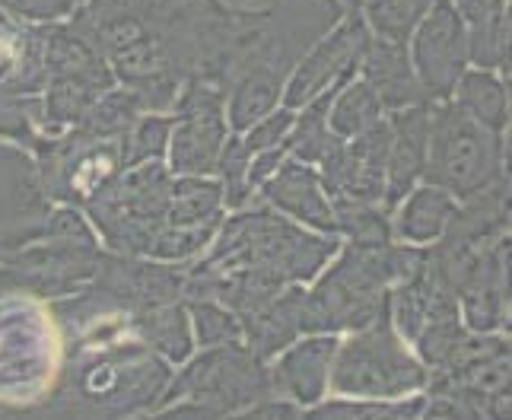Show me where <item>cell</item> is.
<instances>
[{"label":"cell","instance_id":"6da1fadb","mask_svg":"<svg viewBox=\"0 0 512 420\" xmlns=\"http://www.w3.org/2000/svg\"><path fill=\"white\" fill-rule=\"evenodd\" d=\"M175 366L140 341L128 315H102L64 335V360L39 417H150Z\"/></svg>","mask_w":512,"mask_h":420},{"label":"cell","instance_id":"7a4b0ae2","mask_svg":"<svg viewBox=\"0 0 512 420\" xmlns=\"http://www.w3.org/2000/svg\"><path fill=\"white\" fill-rule=\"evenodd\" d=\"M423 258V245L382 242L357 245L341 242L328 265L306 284L303 335H350L376 322L388 309V290L411 274Z\"/></svg>","mask_w":512,"mask_h":420},{"label":"cell","instance_id":"3957f363","mask_svg":"<svg viewBox=\"0 0 512 420\" xmlns=\"http://www.w3.org/2000/svg\"><path fill=\"white\" fill-rule=\"evenodd\" d=\"M341 249V236L312 233L280 210L252 198L239 210H226L214 239L194 261L204 271H261L280 284H309L331 255Z\"/></svg>","mask_w":512,"mask_h":420},{"label":"cell","instance_id":"277c9868","mask_svg":"<svg viewBox=\"0 0 512 420\" xmlns=\"http://www.w3.org/2000/svg\"><path fill=\"white\" fill-rule=\"evenodd\" d=\"M64 360V335L48 300L0 284V405L7 417H39Z\"/></svg>","mask_w":512,"mask_h":420},{"label":"cell","instance_id":"5b68a950","mask_svg":"<svg viewBox=\"0 0 512 420\" xmlns=\"http://www.w3.org/2000/svg\"><path fill=\"white\" fill-rule=\"evenodd\" d=\"M500 179H509V131H490L452 99L430 102L427 166L420 182L465 201Z\"/></svg>","mask_w":512,"mask_h":420},{"label":"cell","instance_id":"8992f818","mask_svg":"<svg viewBox=\"0 0 512 420\" xmlns=\"http://www.w3.org/2000/svg\"><path fill=\"white\" fill-rule=\"evenodd\" d=\"M427 366L404 341L388 309L360 331L341 335L331 360L328 395L347 398H408L427 389Z\"/></svg>","mask_w":512,"mask_h":420},{"label":"cell","instance_id":"52a82bcc","mask_svg":"<svg viewBox=\"0 0 512 420\" xmlns=\"http://www.w3.org/2000/svg\"><path fill=\"white\" fill-rule=\"evenodd\" d=\"M268 395H271L268 360L252 354L242 341H233V344L201 347V354H191L182 366H175L160 408L175 398H191L201 408H207L210 417H242L255 401Z\"/></svg>","mask_w":512,"mask_h":420},{"label":"cell","instance_id":"ba28073f","mask_svg":"<svg viewBox=\"0 0 512 420\" xmlns=\"http://www.w3.org/2000/svg\"><path fill=\"white\" fill-rule=\"evenodd\" d=\"M29 153L35 160V169H39L45 198L51 204L83 207L125 169L121 137H90L77 128H67L61 134H42L39 144Z\"/></svg>","mask_w":512,"mask_h":420},{"label":"cell","instance_id":"9c48e42d","mask_svg":"<svg viewBox=\"0 0 512 420\" xmlns=\"http://www.w3.org/2000/svg\"><path fill=\"white\" fill-rule=\"evenodd\" d=\"M102 252V242L35 236L32 242L0 258V277L10 287H20L39 300H64V296L90 284Z\"/></svg>","mask_w":512,"mask_h":420},{"label":"cell","instance_id":"30bf717a","mask_svg":"<svg viewBox=\"0 0 512 420\" xmlns=\"http://www.w3.org/2000/svg\"><path fill=\"white\" fill-rule=\"evenodd\" d=\"M172 131L166 166L172 175H214L217 156L229 134L226 90L210 80H185L172 102Z\"/></svg>","mask_w":512,"mask_h":420},{"label":"cell","instance_id":"8fae6325","mask_svg":"<svg viewBox=\"0 0 512 420\" xmlns=\"http://www.w3.org/2000/svg\"><path fill=\"white\" fill-rule=\"evenodd\" d=\"M366 42H369V29L363 23L360 10H344L341 20L325 35H319V39L303 51V58L293 64L284 83L280 105L296 112L319 93H325L328 86L357 77Z\"/></svg>","mask_w":512,"mask_h":420},{"label":"cell","instance_id":"7c38bea8","mask_svg":"<svg viewBox=\"0 0 512 420\" xmlns=\"http://www.w3.org/2000/svg\"><path fill=\"white\" fill-rule=\"evenodd\" d=\"M408 55L414 74L423 86L427 102H443L452 96L458 77L471 67L468 61V26L458 16L452 0H436L430 13L408 39Z\"/></svg>","mask_w":512,"mask_h":420},{"label":"cell","instance_id":"4fadbf2b","mask_svg":"<svg viewBox=\"0 0 512 420\" xmlns=\"http://www.w3.org/2000/svg\"><path fill=\"white\" fill-rule=\"evenodd\" d=\"M51 201L45 198L32 153L0 140V252L42 236Z\"/></svg>","mask_w":512,"mask_h":420},{"label":"cell","instance_id":"5bb4252c","mask_svg":"<svg viewBox=\"0 0 512 420\" xmlns=\"http://www.w3.org/2000/svg\"><path fill=\"white\" fill-rule=\"evenodd\" d=\"M458 315L471 331H509V236L487 242L455 284Z\"/></svg>","mask_w":512,"mask_h":420},{"label":"cell","instance_id":"9a60e30c","mask_svg":"<svg viewBox=\"0 0 512 420\" xmlns=\"http://www.w3.org/2000/svg\"><path fill=\"white\" fill-rule=\"evenodd\" d=\"M341 335H299L293 344H287L277 357L268 360V379H271V395H280L303 408V414L319 405L328 395V376H331V360L338 350Z\"/></svg>","mask_w":512,"mask_h":420},{"label":"cell","instance_id":"2e32d148","mask_svg":"<svg viewBox=\"0 0 512 420\" xmlns=\"http://www.w3.org/2000/svg\"><path fill=\"white\" fill-rule=\"evenodd\" d=\"M255 198L268 207L280 210L284 217L296 220L312 233L338 236V217H334V204L322 185V175L315 166L287 160L277 166L271 179H264L255 191Z\"/></svg>","mask_w":512,"mask_h":420},{"label":"cell","instance_id":"e0dca14e","mask_svg":"<svg viewBox=\"0 0 512 420\" xmlns=\"http://www.w3.org/2000/svg\"><path fill=\"white\" fill-rule=\"evenodd\" d=\"M388 160H385V210L392 214L398 201L423 179L430 137V102L388 112Z\"/></svg>","mask_w":512,"mask_h":420},{"label":"cell","instance_id":"ac0fdd59","mask_svg":"<svg viewBox=\"0 0 512 420\" xmlns=\"http://www.w3.org/2000/svg\"><path fill=\"white\" fill-rule=\"evenodd\" d=\"M360 77L373 86L385 115L408 109V105H423V86L414 74V64L408 55V45L404 42H388L379 35L369 32V42L360 61Z\"/></svg>","mask_w":512,"mask_h":420},{"label":"cell","instance_id":"d6986e66","mask_svg":"<svg viewBox=\"0 0 512 420\" xmlns=\"http://www.w3.org/2000/svg\"><path fill=\"white\" fill-rule=\"evenodd\" d=\"M303 296H306V284H290L274 300L239 315L242 344L261 360L277 357L287 344H293L303 335Z\"/></svg>","mask_w":512,"mask_h":420},{"label":"cell","instance_id":"ffe728a7","mask_svg":"<svg viewBox=\"0 0 512 420\" xmlns=\"http://www.w3.org/2000/svg\"><path fill=\"white\" fill-rule=\"evenodd\" d=\"M455 207H458V201L446 188L430 185V182H417L392 210V236L398 242L430 245L446 233Z\"/></svg>","mask_w":512,"mask_h":420},{"label":"cell","instance_id":"44dd1931","mask_svg":"<svg viewBox=\"0 0 512 420\" xmlns=\"http://www.w3.org/2000/svg\"><path fill=\"white\" fill-rule=\"evenodd\" d=\"M128 325L134 335L144 341L153 354H160L169 366H182L194 354L191 315H188L185 300L131 312Z\"/></svg>","mask_w":512,"mask_h":420},{"label":"cell","instance_id":"7402d4cb","mask_svg":"<svg viewBox=\"0 0 512 420\" xmlns=\"http://www.w3.org/2000/svg\"><path fill=\"white\" fill-rule=\"evenodd\" d=\"M287 77L274 74L268 67H245L226 83V125L229 131L242 134L258 118L274 112L284 96Z\"/></svg>","mask_w":512,"mask_h":420},{"label":"cell","instance_id":"603a6c76","mask_svg":"<svg viewBox=\"0 0 512 420\" xmlns=\"http://www.w3.org/2000/svg\"><path fill=\"white\" fill-rule=\"evenodd\" d=\"M458 109H465L471 118H478L490 131H509V83L497 74V70L484 67H468L458 77L455 90L449 96Z\"/></svg>","mask_w":512,"mask_h":420},{"label":"cell","instance_id":"cb8c5ba5","mask_svg":"<svg viewBox=\"0 0 512 420\" xmlns=\"http://www.w3.org/2000/svg\"><path fill=\"white\" fill-rule=\"evenodd\" d=\"M423 414V392L408 398H347V395H325L319 405H312L303 417L309 420H420Z\"/></svg>","mask_w":512,"mask_h":420},{"label":"cell","instance_id":"d4e9b609","mask_svg":"<svg viewBox=\"0 0 512 420\" xmlns=\"http://www.w3.org/2000/svg\"><path fill=\"white\" fill-rule=\"evenodd\" d=\"M379 118H385L382 102L373 86H369L360 74L350 77L328 102V128L344 140L366 131V128H373Z\"/></svg>","mask_w":512,"mask_h":420},{"label":"cell","instance_id":"484cf974","mask_svg":"<svg viewBox=\"0 0 512 420\" xmlns=\"http://www.w3.org/2000/svg\"><path fill=\"white\" fill-rule=\"evenodd\" d=\"M144 115V105L134 96V90H128L125 83L109 86L105 93H99L93 99L90 109L83 112V118L77 121V131L90 134V137H125V131L134 125V121Z\"/></svg>","mask_w":512,"mask_h":420},{"label":"cell","instance_id":"4316f807","mask_svg":"<svg viewBox=\"0 0 512 420\" xmlns=\"http://www.w3.org/2000/svg\"><path fill=\"white\" fill-rule=\"evenodd\" d=\"M42 137V93H20L0 83V140L32 150Z\"/></svg>","mask_w":512,"mask_h":420},{"label":"cell","instance_id":"83f0119b","mask_svg":"<svg viewBox=\"0 0 512 420\" xmlns=\"http://www.w3.org/2000/svg\"><path fill=\"white\" fill-rule=\"evenodd\" d=\"M433 4L436 0H366L360 7V16L366 29L379 35V39L408 45L411 32L420 26Z\"/></svg>","mask_w":512,"mask_h":420},{"label":"cell","instance_id":"f1b7e54d","mask_svg":"<svg viewBox=\"0 0 512 420\" xmlns=\"http://www.w3.org/2000/svg\"><path fill=\"white\" fill-rule=\"evenodd\" d=\"M509 45H512V23L509 7L487 16L481 23L468 26V61L471 67L497 70L509 83Z\"/></svg>","mask_w":512,"mask_h":420},{"label":"cell","instance_id":"f546056e","mask_svg":"<svg viewBox=\"0 0 512 420\" xmlns=\"http://www.w3.org/2000/svg\"><path fill=\"white\" fill-rule=\"evenodd\" d=\"M249 160H252V150L245 147L242 134L229 131L223 140V150L217 156V169H214L217 182L223 185L226 210H239L255 198V191L249 188Z\"/></svg>","mask_w":512,"mask_h":420},{"label":"cell","instance_id":"4dcf8cb0","mask_svg":"<svg viewBox=\"0 0 512 420\" xmlns=\"http://www.w3.org/2000/svg\"><path fill=\"white\" fill-rule=\"evenodd\" d=\"M169 131H172V115L169 112H144V115H140L134 125L125 131V137H121L125 169L150 163V160H166Z\"/></svg>","mask_w":512,"mask_h":420},{"label":"cell","instance_id":"1f68e13d","mask_svg":"<svg viewBox=\"0 0 512 420\" xmlns=\"http://www.w3.org/2000/svg\"><path fill=\"white\" fill-rule=\"evenodd\" d=\"M185 306L191 315L194 347H217V344L242 341V325L233 309H226L217 300H188Z\"/></svg>","mask_w":512,"mask_h":420},{"label":"cell","instance_id":"d6a6232c","mask_svg":"<svg viewBox=\"0 0 512 420\" xmlns=\"http://www.w3.org/2000/svg\"><path fill=\"white\" fill-rule=\"evenodd\" d=\"M74 4L77 0H0V10L13 16L16 23L42 26V23L67 20V13L74 10Z\"/></svg>","mask_w":512,"mask_h":420},{"label":"cell","instance_id":"836d02e7","mask_svg":"<svg viewBox=\"0 0 512 420\" xmlns=\"http://www.w3.org/2000/svg\"><path fill=\"white\" fill-rule=\"evenodd\" d=\"M293 115H296V112L284 109V105H277L274 112H268L264 118H258L252 128H245V131H242L245 147H249L252 153H255V150H264V147H277L280 140L287 137L290 125H293Z\"/></svg>","mask_w":512,"mask_h":420},{"label":"cell","instance_id":"e575fe53","mask_svg":"<svg viewBox=\"0 0 512 420\" xmlns=\"http://www.w3.org/2000/svg\"><path fill=\"white\" fill-rule=\"evenodd\" d=\"M287 144L280 140L277 147H264V150H255L252 153V160H249V188L252 191H258V185L264 182V179H271V175L277 172V166L287 160Z\"/></svg>","mask_w":512,"mask_h":420},{"label":"cell","instance_id":"d590c367","mask_svg":"<svg viewBox=\"0 0 512 420\" xmlns=\"http://www.w3.org/2000/svg\"><path fill=\"white\" fill-rule=\"evenodd\" d=\"M452 4H455L458 16L465 20V26H471V23H481L487 16L506 10L509 0H452Z\"/></svg>","mask_w":512,"mask_h":420},{"label":"cell","instance_id":"8d00e7d4","mask_svg":"<svg viewBox=\"0 0 512 420\" xmlns=\"http://www.w3.org/2000/svg\"><path fill=\"white\" fill-rule=\"evenodd\" d=\"M242 417H303V408L293 405V401H287V398H280V395H268V398L255 401V405Z\"/></svg>","mask_w":512,"mask_h":420},{"label":"cell","instance_id":"74e56055","mask_svg":"<svg viewBox=\"0 0 512 420\" xmlns=\"http://www.w3.org/2000/svg\"><path fill=\"white\" fill-rule=\"evenodd\" d=\"M0 417H7V411H4V405H0Z\"/></svg>","mask_w":512,"mask_h":420},{"label":"cell","instance_id":"f35d334b","mask_svg":"<svg viewBox=\"0 0 512 420\" xmlns=\"http://www.w3.org/2000/svg\"><path fill=\"white\" fill-rule=\"evenodd\" d=\"M0 258H4V252H0Z\"/></svg>","mask_w":512,"mask_h":420}]
</instances>
